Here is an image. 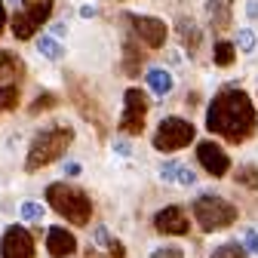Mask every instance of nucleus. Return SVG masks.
<instances>
[{
	"label": "nucleus",
	"instance_id": "obj_26",
	"mask_svg": "<svg viewBox=\"0 0 258 258\" xmlns=\"http://www.w3.org/2000/svg\"><path fill=\"white\" fill-rule=\"evenodd\" d=\"M55 105H58V99H55V95H52V92H43V95H37V102L31 105L28 111H31V114H40V111H49V108H55Z\"/></svg>",
	"mask_w": 258,
	"mask_h": 258
},
{
	"label": "nucleus",
	"instance_id": "obj_3",
	"mask_svg": "<svg viewBox=\"0 0 258 258\" xmlns=\"http://www.w3.org/2000/svg\"><path fill=\"white\" fill-rule=\"evenodd\" d=\"M46 203L64 215L71 224H89V215H92V200L89 194L77 184H64V181H52L46 187Z\"/></svg>",
	"mask_w": 258,
	"mask_h": 258
},
{
	"label": "nucleus",
	"instance_id": "obj_15",
	"mask_svg": "<svg viewBox=\"0 0 258 258\" xmlns=\"http://www.w3.org/2000/svg\"><path fill=\"white\" fill-rule=\"evenodd\" d=\"M172 86H175V80H172V74L166 71V68H151L148 71V89L154 92V95H169L172 92Z\"/></svg>",
	"mask_w": 258,
	"mask_h": 258
},
{
	"label": "nucleus",
	"instance_id": "obj_25",
	"mask_svg": "<svg viewBox=\"0 0 258 258\" xmlns=\"http://www.w3.org/2000/svg\"><path fill=\"white\" fill-rule=\"evenodd\" d=\"M178 166H181V163H175V160H163V163H160V169H157L160 181H166V184H172V181L178 178Z\"/></svg>",
	"mask_w": 258,
	"mask_h": 258
},
{
	"label": "nucleus",
	"instance_id": "obj_22",
	"mask_svg": "<svg viewBox=\"0 0 258 258\" xmlns=\"http://www.w3.org/2000/svg\"><path fill=\"white\" fill-rule=\"evenodd\" d=\"M19 215H22L25 221H31V224H37V221H43L46 209H43L37 200H25V203H22V209H19Z\"/></svg>",
	"mask_w": 258,
	"mask_h": 258
},
{
	"label": "nucleus",
	"instance_id": "obj_14",
	"mask_svg": "<svg viewBox=\"0 0 258 258\" xmlns=\"http://www.w3.org/2000/svg\"><path fill=\"white\" fill-rule=\"evenodd\" d=\"M22 71H25V64H22V58L16 55V52H10V49H0V83H13V80H19L22 77Z\"/></svg>",
	"mask_w": 258,
	"mask_h": 258
},
{
	"label": "nucleus",
	"instance_id": "obj_4",
	"mask_svg": "<svg viewBox=\"0 0 258 258\" xmlns=\"http://www.w3.org/2000/svg\"><path fill=\"white\" fill-rule=\"evenodd\" d=\"M190 212H194V218H197V224L206 234L224 231V228H231L237 221V206L228 203L224 197H218V194H200V197L194 200Z\"/></svg>",
	"mask_w": 258,
	"mask_h": 258
},
{
	"label": "nucleus",
	"instance_id": "obj_13",
	"mask_svg": "<svg viewBox=\"0 0 258 258\" xmlns=\"http://www.w3.org/2000/svg\"><path fill=\"white\" fill-rule=\"evenodd\" d=\"M206 10H209L212 28H218V31L231 28V19H234V0H209Z\"/></svg>",
	"mask_w": 258,
	"mask_h": 258
},
{
	"label": "nucleus",
	"instance_id": "obj_34",
	"mask_svg": "<svg viewBox=\"0 0 258 258\" xmlns=\"http://www.w3.org/2000/svg\"><path fill=\"white\" fill-rule=\"evenodd\" d=\"M64 34H68V25H64V22H55V25H52V37L58 40V37H64Z\"/></svg>",
	"mask_w": 258,
	"mask_h": 258
},
{
	"label": "nucleus",
	"instance_id": "obj_6",
	"mask_svg": "<svg viewBox=\"0 0 258 258\" xmlns=\"http://www.w3.org/2000/svg\"><path fill=\"white\" fill-rule=\"evenodd\" d=\"M145 114H148V99H145V92L142 89H126L123 95V114L117 120V129L126 136H142V129H145Z\"/></svg>",
	"mask_w": 258,
	"mask_h": 258
},
{
	"label": "nucleus",
	"instance_id": "obj_19",
	"mask_svg": "<svg viewBox=\"0 0 258 258\" xmlns=\"http://www.w3.org/2000/svg\"><path fill=\"white\" fill-rule=\"evenodd\" d=\"M37 52H40L43 58H49V61H58V58L64 55V46H61L52 34H43V37L37 40Z\"/></svg>",
	"mask_w": 258,
	"mask_h": 258
},
{
	"label": "nucleus",
	"instance_id": "obj_8",
	"mask_svg": "<svg viewBox=\"0 0 258 258\" xmlns=\"http://www.w3.org/2000/svg\"><path fill=\"white\" fill-rule=\"evenodd\" d=\"M0 258H34V237L22 224H10L0 240Z\"/></svg>",
	"mask_w": 258,
	"mask_h": 258
},
{
	"label": "nucleus",
	"instance_id": "obj_17",
	"mask_svg": "<svg viewBox=\"0 0 258 258\" xmlns=\"http://www.w3.org/2000/svg\"><path fill=\"white\" fill-rule=\"evenodd\" d=\"M139 68H142V52L136 49L133 40H126V43H123V71H126L129 77H136Z\"/></svg>",
	"mask_w": 258,
	"mask_h": 258
},
{
	"label": "nucleus",
	"instance_id": "obj_32",
	"mask_svg": "<svg viewBox=\"0 0 258 258\" xmlns=\"http://www.w3.org/2000/svg\"><path fill=\"white\" fill-rule=\"evenodd\" d=\"M114 151L120 157H129V154H133V145H129V142H114Z\"/></svg>",
	"mask_w": 258,
	"mask_h": 258
},
{
	"label": "nucleus",
	"instance_id": "obj_7",
	"mask_svg": "<svg viewBox=\"0 0 258 258\" xmlns=\"http://www.w3.org/2000/svg\"><path fill=\"white\" fill-rule=\"evenodd\" d=\"M52 16V0H37V4H31L25 13H16L13 16V34L16 40H31L37 34V28L46 25Z\"/></svg>",
	"mask_w": 258,
	"mask_h": 258
},
{
	"label": "nucleus",
	"instance_id": "obj_31",
	"mask_svg": "<svg viewBox=\"0 0 258 258\" xmlns=\"http://www.w3.org/2000/svg\"><path fill=\"white\" fill-rule=\"evenodd\" d=\"M61 172L64 175H80V163H77V160H68V163L61 166Z\"/></svg>",
	"mask_w": 258,
	"mask_h": 258
},
{
	"label": "nucleus",
	"instance_id": "obj_35",
	"mask_svg": "<svg viewBox=\"0 0 258 258\" xmlns=\"http://www.w3.org/2000/svg\"><path fill=\"white\" fill-rule=\"evenodd\" d=\"M95 13H99V10H95L92 4H86V7H80V16H83V19H92Z\"/></svg>",
	"mask_w": 258,
	"mask_h": 258
},
{
	"label": "nucleus",
	"instance_id": "obj_36",
	"mask_svg": "<svg viewBox=\"0 0 258 258\" xmlns=\"http://www.w3.org/2000/svg\"><path fill=\"white\" fill-rule=\"evenodd\" d=\"M4 25H7V10H4V0H0V31H4Z\"/></svg>",
	"mask_w": 258,
	"mask_h": 258
},
{
	"label": "nucleus",
	"instance_id": "obj_23",
	"mask_svg": "<svg viewBox=\"0 0 258 258\" xmlns=\"http://www.w3.org/2000/svg\"><path fill=\"white\" fill-rule=\"evenodd\" d=\"M255 43H258V37H255L252 28H240V31H237V43H234V46H237L240 52H255Z\"/></svg>",
	"mask_w": 258,
	"mask_h": 258
},
{
	"label": "nucleus",
	"instance_id": "obj_28",
	"mask_svg": "<svg viewBox=\"0 0 258 258\" xmlns=\"http://www.w3.org/2000/svg\"><path fill=\"white\" fill-rule=\"evenodd\" d=\"M151 258H184V252L178 246H160V249L151 252Z\"/></svg>",
	"mask_w": 258,
	"mask_h": 258
},
{
	"label": "nucleus",
	"instance_id": "obj_21",
	"mask_svg": "<svg viewBox=\"0 0 258 258\" xmlns=\"http://www.w3.org/2000/svg\"><path fill=\"white\" fill-rule=\"evenodd\" d=\"M19 105V86H0V114H7V111H16Z\"/></svg>",
	"mask_w": 258,
	"mask_h": 258
},
{
	"label": "nucleus",
	"instance_id": "obj_27",
	"mask_svg": "<svg viewBox=\"0 0 258 258\" xmlns=\"http://www.w3.org/2000/svg\"><path fill=\"white\" fill-rule=\"evenodd\" d=\"M92 240H95V246H102V249H114V246H117V243L111 240V234H108L105 224H99V228L92 231Z\"/></svg>",
	"mask_w": 258,
	"mask_h": 258
},
{
	"label": "nucleus",
	"instance_id": "obj_38",
	"mask_svg": "<svg viewBox=\"0 0 258 258\" xmlns=\"http://www.w3.org/2000/svg\"><path fill=\"white\" fill-rule=\"evenodd\" d=\"M10 4H22V0H10Z\"/></svg>",
	"mask_w": 258,
	"mask_h": 258
},
{
	"label": "nucleus",
	"instance_id": "obj_29",
	"mask_svg": "<svg viewBox=\"0 0 258 258\" xmlns=\"http://www.w3.org/2000/svg\"><path fill=\"white\" fill-rule=\"evenodd\" d=\"M243 246H246V252L258 255V231H255V228H249V231H246V237H243Z\"/></svg>",
	"mask_w": 258,
	"mask_h": 258
},
{
	"label": "nucleus",
	"instance_id": "obj_11",
	"mask_svg": "<svg viewBox=\"0 0 258 258\" xmlns=\"http://www.w3.org/2000/svg\"><path fill=\"white\" fill-rule=\"evenodd\" d=\"M197 160H200V166H203L212 178L228 175V169H231V157L224 154L215 142H200V145H197Z\"/></svg>",
	"mask_w": 258,
	"mask_h": 258
},
{
	"label": "nucleus",
	"instance_id": "obj_24",
	"mask_svg": "<svg viewBox=\"0 0 258 258\" xmlns=\"http://www.w3.org/2000/svg\"><path fill=\"white\" fill-rule=\"evenodd\" d=\"M212 258H246V246L243 243H224L212 252Z\"/></svg>",
	"mask_w": 258,
	"mask_h": 258
},
{
	"label": "nucleus",
	"instance_id": "obj_9",
	"mask_svg": "<svg viewBox=\"0 0 258 258\" xmlns=\"http://www.w3.org/2000/svg\"><path fill=\"white\" fill-rule=\"evenodd\" d=\"M129 22H133V31L139 34V40L151 49H160L166 43V22L163 19H157V16H126Z\"/></svg>",
	"mask_w": 258,
	"mask_h": 258
},
{
	"label": "nucleus",
	"instance_id": "obj_18",
	"mask_svg": "<svg viewBox=\"0 0 258 258\" xmlns=\"http://www.w3.org/2000/svg\"><path fill=\"white\" fill-rule=\"evenodd\" d=\"M212 58H215V64H218V68H231V64H234V58H237V46H234L231 40H218V43H215V52H212Z\"/></svg>",
	"mask_w": 258,
	"mask_h": 258
},
{
	"label": "nucleus",
	"instance_id": "obj_37",
	"mask_svg": "<svg viewBox=\"0 0 258 258\" xmlns=\"http://www.w3.org/2000/svg\"><path fill=\"white\" fill-rule=\"evenodd\" d=\"M25 4H28V7H31V4H37V0H25Z\"/></svg>",
	"mask_w": 258,
	"mask_h": 258
},
{
	"label": "nucleus",
	"instance_id": "obj_5",
	"mask_svg": "<svg viewBox=\"0 0 258 258\" xmlns=\"http://www.w3.org/2000/svg\"><path fill=\"white\" fill-rule=\"evenodd\" d=\"M194 136H197V129H194L190 120L184 117H163L154 133V148L163 151V154H172V151H181L194 142Z\"/></svg>",
	"mask_w": 258,
	"mask_h": 258
},
{
	"label": "nucleus",
	"instance_id": "obj_30",
	"mask_svg": "<svg viewBox=\"0 0 258 258\" xmlns=\"http://www.w3.org/2000/svg\"><path fill=\"white\" fill-rule=\"evenodd\" d=\"M178 184H194V181H197V172H194V169H187V166H178V178H175Z\"/></svg>",
	"mask_w": 258,
	"mask_h": 258
},
{
	"label": "nucleus",
	"instance_id": "obj_20",
	"mask_svg": "<svg viewBox=\"0 0 258 258\" xmlns=\"http://www.w3.org/2000/svg\"><path fill=\"white\" fill-rule=\"evenodd\" d=\"M237 184H243L249 190H258V166L255 163H243L237 169Z\"/></svg>",
	"mask_w": 258,
	"mask_h": 258
},
{
	"label": "nucleus",
	"instance_id": "obj_2",
	"mask_svg": "<svg viewBox=\"0 0 258 258\" xmlns=\"http://www.w3.org/2000/svg\"><path fill=\"white\" fill-rule=\"evenodd\" d=\"M71 142H74V129H71V126L55 123V126H49V129H40V133L34 136V142H31V148H28L25 169H28V172H37V169L55 163V160H61L64 151L71 148Z\"/></svg>",
	"mask_w": 258,
	"mask_h": 258
},
{
	"label": "nucleus",
	"instance_id": "obj_16",
	"mask_svg": "<svg viewBox=\"0 0 258 258\" xmlns=\"http://www.w3.org/2000/svg\"><path fill=\"white\" fill-rule=\"evenodd\" d=\"M178 37L184 40L187 52L194 55L197 46H200V28H197V22H194V19H178Z\"/></svg>",
	"mask_w": 258,
	"mask_h": 258
},
{
	"label": "nucleus",
	"instance_id": "obj_33",
	"mask_svg": "<svg viewBox=\"0 0 258 258\" xmlns=\"http://www.w3.org/2000/svg\"><path fill=\"white\" fill-rule=\"evenodd\" d=\"M246 16L252 22H258V0H249V4H246Z\"/></svg>",
	"mask_w": 258,
	"mask_h": 258
},
{
	"label": "nucleus",
	"instance_id": "obj_1",
	"mask_svg": "<svg viewBox=\"0 0 258 258\" xmlns=\"http://www.w3.org/2000/svg\"><path fill=\"white\" fill-rule=\"evenodd\" d=\"M255 126H258V114H255L252 99L243 89H224L209 102V111H206L209 133L240 145L255 133Z\"/></svg>",
	"mask_w": 258,
	"mask_h": 258
},
{
	"label": "nucleus",
	"instance_id": "obj_12",
	"mask_svg": "<svg viewBox=\"0 0 258 258\" xmlns=\"http://www.w3.org/2000/svg\"><path fill=\"white\" fill-rule=\"evenodd\" d=\"M46 252L52 258H68L77 252V240L71 231H64V228H49L46 231Z\"/></svg>",
	"mask_w": 258,
	"mask_h": 258
},
{
	"label": "nucleus",
	"instance_id": "obj_10",
	"mask_svg": "<svg viewBox=\"0 0 258 258\" xmlns=\"http://www.w3.org/2000/svg\"><path fill=\"white\" fill-rule=\"evenodd\" d=\"M154 228L166 237H184L190 231V221H187V212L181 206H166L154 215Z\"/></svg>",
	"mask_w": 258,
	"mask_h": 258
}]
</instances>
